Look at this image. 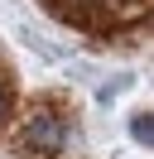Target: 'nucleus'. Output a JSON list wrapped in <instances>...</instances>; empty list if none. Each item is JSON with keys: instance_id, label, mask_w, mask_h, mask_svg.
<instances>
[{"instance_id": "nucleus-2", "label": "nucleus", "mask_w": 154, "mask_h": 159, "mask_svg": "<svg viewBox=\"0 0 154 159\" xmlns=\"http://www.w3.org/2000/svg\"><path fill=\"white\" fill-rule=\"evenodd\" d=\"M130 135L140 140V145H149V140H154V125H149V116H144V111H140V116L130 120Z\"/></svg>"}, {"instance_id": "nucleus-1", "label": "nucleus", "mask_w": 154, "mask_h": 159, "mask_svg": "<svg viewBox=\"0 0 154 159\" xmlns=\"http://www.w3.org/2000/svg\"><path fill=\"white\" fill-rule=\"evenodd\" d=\"M29 145H34L38 154H58V149H63V120H58V116H34Z\"/></svg>"}, {"instance_id": "nucleus-3", "label": "nucleus", "mask_w": 154, "mask_h": 159, "mask_svg": "<svg viewBox=\"0 0 154 159\" xmlns=\"http://www.w3.org/2000/svg\"><path fill=\"white\" fill-rule=\"evenodd\" d=\"M0 97H5V87H0Z\"/></svg>"}]
</instances>
